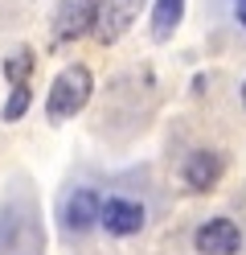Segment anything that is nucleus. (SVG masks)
<instances>
[{"instance_id":"nucleus-1","label":"nucleus","mask_w":246,"mask_h":255,"mask_svg":"<svg viewBox=\"0 0 246 255\" xmlns=\"http://www.w3.org/2000/svg\"><path fill=\"white\" fill-rule=\"evenodd\" d=\"M90 91H94V78H90L86 66H70V70H62V74L54 78V87H49V99H45L49 120L62 124V120L78 116V111L90 103Z\"/></svg>"},{"instance_id":"nucleus-2","label":"nucleus","mask_w":246,"mask_h":255,"mask_svg":"<svg viewBox=\"0 0 246 255\" xmlns=\"http://www.w3.org/2000/svg\"><path fill=\"white\" fill-rule=\"evenodd\" d=\"M144 4H148V0H94V29H90V33L103 45H115L131 29V21L140 17Z\"/></svg>"},{"instance_id":"nucleus-3","label":"nucleus","mask_w":246,"mask_h":255,"mask_svg":"<svg viewBox=\"0 0 246 255\" xmlns=\"http://www.w3.org/2000/svg\"><path fill=\"white\" fill-rule=\"evenodd\" d=\"M98 222H103L107 235L127 239V235H136L148 222V210H144V202H136V198H107L103 206H98Z\"/></svg>"},{"instance_id":"nucleus-4","label":"nucleus","mask_w":246,"mask_h":255,"mask_svg":"<svg viewBox=\"0 0 246 255\" xmlns=\"http://www.w3.org/2000/svg\"><path fill=\"white\" fill-rule=\"evenodd\" d=\"M222 173H226L222 152H213V148H197V152L185 156V165H180V181H185L193 194H209V189L222 181Z\"/></svg>"},{"instance_id":"nucleus-5","label":"nucleus","mask_w":246,"mask_h":255,"mask_svg":"<svg viewBox=\"0 0 246 255\" xmlns=\"http://www.w3.org/2000/svg\"><path fill=\"white\" fill-rule=\"evenodd\" d=\"M94 29V0H62L54 17V45H70Z\"/></svg>"},{"instance_id":"nucleus-6","label":"nucleus","mask_w":246,"mask_h":255,"mask_svg":"<svg viewBox=\"0 0 246 255\" xmlns=\"http://www.w3.org/2000/svg\"><path fill=\"white\" fill-rule=\"evenodd\" d=\"M193 247H197V255H238L242 231H238V222H230V218H209V222L197 227Z\"/></svg>"},{"instance_id":"nucleus-7","label":"nucleus","mask_w":246,"mask_h":255,"mask_svg":"<svg viewBox=\"0 0 246 255\" xmlns=\"http://www.w3.org/2000/svg\"><path fill=\"white\" fill-rule=\"evenodd\" d=\"M98 206H103V198H98L90 185H78L74 194L66 198V206H62V227L70 235H86L98 222Z\"/></svg>"},{"instance_id":"nucleus-8","label":"nucleus","mask_w":246,"mask_h":255,"mask_svg":"<svg viewBox=\"0 0 246 255\" xmlns=\"http://www.w3.org/2000/svg\"><path fill=\"white\" fill-rule=\"evenodd\" d=\"M180 17H185V0H156V8H152V37L156 41H172V33L180 29Z\"/></svg>"},{"instance_id":"nucleus-9","label":"nucleus","mask_w":246,"mask_h":255,"mask_svg":"<svg viewBox=\"0 0 246 255\" xmlns=\"http://www.w3.org/2000/svg\"><path fill=\"white\" fill-rule=\"evenodd\" d=\"M29 103H33V91H29V83H21V87H12V95H8V103L0 107V120L4 124H16L29 111Z\"/></svg>"},{"instance_id":"nucleus-10","label":"nucleus","mask_w":246,"mask_h":255,"mask_svg":"<svg viewBox=\"0 0 246 255\" xmlns=\"http://www.w3.org/2000/svg\"><path fill=\"white\" fill-rule=\"evenodd\" d=\"M29 70H33V54L29 50H21V54H12L8 62H4V78L12 87H21V83H29Z\"/></svg>"},{"instance_id":"nucleus-11","label":"nucleus","mask_w":246,"mask_h":255,"mask_svg":"<svg viewBox=\"0 0 246 255\" xmlns=\"http://www.w3.org/2000/svg\"><path fill=\"white\" fill-rule=\"evenodd\" d=\"M234 21L246 29V0H234Z\"/></svg>"},{"instance_id":"nucleus-12","label":"nucleus","mask_w":246,"mask_h":255,"mask_svg":"<svg viewBox=\"0 0 246 255\" xmlns=\"http://www.w3.org/2000/svg\"><path fill=\"white\" fill-rule=\"evenodd\" d=\"M242 103H246V83H242Z\"/></svg>"}]
</instances>
